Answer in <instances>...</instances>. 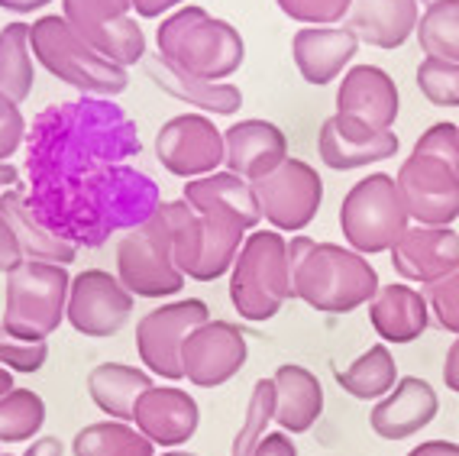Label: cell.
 Wrapping results in <instances>:
<instances>
[{
  "label": "cell",
  "mask_w": 459,
  "mask_h": 456,
  "mask_svg": "<svg viewBox=\"0 0 459 456\" xmlns=\"http://www.w3.org/2000/svg\"><path fill=\"white\" fill-rule=\"evenodd\" d=\"M0 456H10V453H0Z\"/></svg>",
  "instance_id": "cell-57"
},
{
  "label": "cell",
  "mask_w": 459,
  "mask_h": 456,
  "mask_svg": "<svg viewBox=\"0 0 459 456\" xmlns=\"http://www.w3.org/2000/svg\"><path fill=\"white\" fill-rule=\"evenodd\" d=\"M185 201L195 207L197 214L217 211L237 217L243 227L253 233L263 224V211H259V197H255L253 181L239 179L233 171H213V175H201L185 185Z\"/></svg>",
  "instance_id": "cell-27"
},
{
  "label": "cell",
  "mask_w": 459,
  "mask_h": 456,
  "mask_svg": "<svg viewBox=\"0 0 459 456\" xmlns=\"http://www.w3.org/2000/svg\"><path fill=\"white\" fill-rule=\"evenodd\" d=\"M418 0H353L346 30L376 49H398L418 30Z\"/></svg>",
  "instance_id": "cell-26"
},
{
  "label": "cell",
  "mask_w": 459,
  "mask_h": 456,
  "mask_svg": "<svg viewBox=\"0 0 459 456\" xmlns=\"http://www.w3.org/2000/svg\"><path fill=\"white\" fill-rule=\"evenodd\" d=\"M201 217H204V250H201V259H197V266L191 269L188 278H195V282H217V278H223L233 269V262H237L249 230L237 217H230V214L204 211Z\"/></svg>",
  "instance_id": "cell-32"
},
{
  "label": "cell",
  "mask_w": 459,
  "mask_h": 456,
  "mask_svg": "<svg viewBox=\"0 0 459 456\" xmlns=\"http://www.w3.org/2000/svg\"><path fill=\"white\" fill-rule=\"evenodd\" d=\"M49 359V346L46 343H26L10 337L4 327H0V366L10 369V373H39Z\"/></svg>",
  "instance_id": "cell-42"
},
{
  "label": "cell",
  "mask_w": 459,
  "mask_h": 456,
  "mask_svg": "<svg viewBox=\"0 0 459 456\" xmlns=\"http://www.w3.org/2000/svg\"><path fill=\"white\" fill-rule=\"evenodd\" d=\"M159 204L156 181L126 165H104L74 179L33 185L30 195L36 217L74 246H98L117 230L140 227Z\"/></svg>",
  "instance_id": "cell-1"
},
{
  "label": "cell",
  "mask_w": 459,
  "mask_h": 456,
  "mask_svg": "<svg viewBox=\"0 0 459 456\" xmlns=\"http://www.w3.org/2000/svg\"><path fill=\"white\" fill-rule=\"evenodd\" d=\"M411 153L434 155V159L446 162L459 175V127L450 120H440V123H434V127H427Z\"/></svg>",
  "instance_id": "cell-43"
},
{
  "label": "cell",
  "mask_w": 459,
  "mask_h": 456,
  "mask_svg": "<svg viewBox=\"0 0 459 456\" xmlns=\"http://www.w3.org/2000/svg\"><path fill=\"white\" fill-rule=\"evenodd\" d=\"M52 0H0V7L4 10H10V13H36V10H42V7H49Z\"/></svg>",
  "instance_id": "cell-51"
},
{
  "label": "cell",
  "mask_w": 459,
  "mask_h": 456,
  "mask_svg": "<svg viewBox=\"0 0 459 456\" xmlns=\"http://www.w3.org/2000/svg\"><path fill=\"white\" fill-rule=\"evenodd\" d=\"M359 52V39L346 26H301L291 39V56L307 84H330Z\"/></svg>",
  "instance_id": "cell-23"
},
{
  "label": "cell",
  "mask_w": 459,
  "mask_h": 456,
  "mask_svg": "<svg viewBox=\"0 0 459 456\" xmlns=\"http://www.w3.org/2000/svg\"><path fill=\"white\" fill-rule=\"evenodd\" d=\"M211 320V308L201 298H181L172 304H159L149 314H143L136 324V353L143 366L165 382H181V346L195 327Z\"/></svg>",
  "instance_id": "cell-9"
},
{
  "label": "cell",
  "mask_w": 459,
  "mask_h": 456,
  "mask_svg": "<svg viewBox=\"0 0 459 456\" xmlns=\"http://www.w3.org/2000/svg\"><path fill=\"white\" fill-rule=\"evenodd\" d=\"M437 415H440V399L434 385L420 375H404L385 399L376 401L369 411V427L382 440H408L424 431L427 424H434Z\"/></svg>",
  "instance_id": "cell-20"
},
{
  "label": "cell",
  "mask_w": 459,
  "mask_h": 456,
  "mask_svg": "<svg viewBox=\"0 0 459 456\" xmlns=\"http://www.w3.org/2000/svg\"><path fill=\"white\" fill-rule=\"evenodd\" d=\"M62 10L68 26L104 58L124 68L146 58V36L120 0H62Z\"/></svg>",
  "instance_id": "cell-11"
},
{
  "label": "cell",
  "mask_w": 459,
  "mask_h": 456,
  "mask_svg": "<svg viewBox=\"0 0 459 456\" xmlns=\"http://www.w3.org/2000/svg\"><path fill=\"white\" fill-rule=\"evenodd\" d=\"M136 431L146 434L156 447L178 450L188 443L201 427V408L188 391L178 385H152V389L136 401L133 411Z\"/></svg>",
  "instance_id": "cell-18"
},
{
  "label": "cell",
  "mask_w": 459,
  "mask_h": 456,
  "mask_svg": "<svg viewBox=\"0 0 459 456\" xmlns=\"http://www.w3.org/2000/svg\"><path fill=\"white\" fill-rule=\"evenodd\" d=\"M23 262V250H20V240L10 227L7 214L0 207V272H13Z\"/></svg>",
  "instance_id": "cell-45"
},
{
  "label": "cell",
  "mask_w": 459,
  "mask_h": 456,
  "mask_svg": "<svg viewBox=\"0 0 459 456\" xmlns=\"http://www.w3.org/2000/svg\"><path fill=\"white\" fill-rule=\"evenodd\" d=\"M162 456H197V453H188V450H165Z\"/></svg>",
  "instance_id": "cell-54"
},
{
  "label": "cell",
  "mask_w": 459,
  "mask_h": 456,
  "mask_svg": "<svg viewBox=\"0 0 459 456\" xmlns=\"http://www.w3.org/2000/svg\"><path fill=\"white\" fill-rule=\"evenodd\" d=\"M288 159V136L279 123L269 120H239L230 123L223 133V162L233 175L247 181H259L279 169Z\"/></svg>",
  "instance_id": "cell-22"
},
{
  "label": "cell",
  "mask_w": 459,
  "mask_h": 456,
  "mask_svg": "<svg viewBox=\"0 0 459 456\" xmlns=\"http://www.w3.org/2000/svg\"><path fill=\"white\" fill-rule=\"evenodd\" d=\"M74 456H156V443L126 421H94L74 434Z\"/></svg>",
  "instance_id": "cell-34"
},
{
  "label": "cell",
  "mask_w": 459,
  "mask_h": 456,
  "mask_svg": "<svg viewBox=\"0 0 459 456\" xmlns=\"http://www.w3.org/2000/svg\"><path fill=\"white\" fill-rule=\"evenodd\" d=\"M275 421V382L272 379H259L249 395L247 417L239 424L237 437H233V450L230 456H253L259 440L265 437V427Z\"/></svg>",
  "instance_id": "cell-38"
},
{
  "label": "cell",
  "mask_w": 459,
  "mask_h": 456,
  "mask_svg": "<svg viewBox=\"0 0 459 456\" xmlns=\"http://www.w3.org/2000/svg\"><path fill=\"white\" fill-rule=\"evenodd\" d=\"M0 207H4L10 227L17 233L23 259L52 262V266H72L74 256H78V246L56 237V233L36 217L33 207H30V195H26L23 188H7V191L0 195Z\"/></svg>",
  "instance_id": "cell-29"
},
{
  "label": "cell",
  "mask_w": 459,
  "mask_h": 456,
  "mask_svg": "<svg viewBox=\"0 0 459 456\" xmlns=\"http://www.w3.org/2000/svg\"><path fill=\"white\" fill-rule=\"evenodd\" d=\"M398 107V84L378 66H353L336 91V114L366 123L369 130H392Z\"/></svg>",
  "instance_id": "cell-19"
},
{
  "label": "cell",
  "mask_w": 459,
  "mask_h": 456,
  "mask_svg": "<svg viewBox=\"0 0 459 456\" xmlns=\"http://www.w3.org/2000/svg\"><path fill=\"white\" fill-rule=\"evenodd\" d=\"M26 143V120L20 104L7 94H0V162H10Z\"/></svg>",
  "instance_id": "cell-44"
},
{
  "label": "cell",
  "mask_w": 459,
  "mask_h": 456,
  "mask_svg": "<svg viewBox=\"0 0 459 456\" xmlns=\"http://www.w3.org/2000/svg\"><path fill=\"white\" fill-rule=\"evenodd\" d=\"M398 136L394 130H369L366 123L350 117H327L317 133L320 162L333 171H353L362 165H376L398 155Z\"/></svg>",
  "instance_id": "cell-17"
},
{
  "label": "cell",
  "mask_w": 459,
  "mask_h": 456,
  "mask_svg": "<svg viewBox=\"0 0 459 456\" xmlns=\"http://www.w3.org/2000/svg\"><path fill=\"white\" fill-rule=\"evenodd\" d=\"M46 427V401L33 389L0 395V443H26Z\"/></svg>",
  "instance_id": "cell-37"
},
{
  "label": "cell",
  "mask_w": 459,
  "mask_h": 456,
  "mask_svg": "<svg viewBox=\"0 0 459 456\" xmlns=\"http://www.w3.org/2000/svg\"><path fill=\"white\" fill-rule=\"evenodd\" d=\"M146 227L156 233V240L165 246V253L172 256L175 266L185 276H191V269L201 259V250H204V217L181 197V201L159 204L152 217L146 220Z\"/></svg>",
  "instance_id": "cell-30"
},
{
  "label": "cell",
  "mask_w": 459,
  "mask_h": 456,
  "mask_svg": "<svg viewBox=\"0 0 459 456\" xmlns=\"http://www.w3.org/2000/svg\"><path fill=\"white\" fill-rule=\"evenodd\" d=\"M253 456H298V447H295V440H291V434L275 431L259 440V447H255Z\"/></svg>",
  "instance_id": "cell-46"
},
{
  "label": "cell",
  "mask_w": 459,
  "mask_h": 456,
  "mask_svg": "<svg viewBox=\"0 0 459 456\" xmlns=\"http://www.w3.org/2000/svg\"><path fill=\"white\" fill-rule=\"evenodd\" d=\"M152 389L149 369L126 366V363H100L88 373V395L110 421L133 424L136 401Z\"/></svg>",
  "instance_id": "cell-31"
},
{
  "label": "cell",
  "mask_w": 459,
  "mask_h": 456,
  "mask_svg": "<svg viewBox=\"0 0 459 456\" xmlns=\"http://www.w3.org/2000/svg\"><path fill=\"white\" fill-rule=\"evenodd\" d=\"M369 324L382 343H414L430 327V304L424 292L392 282L369 302Z\"/></svg>",
  "instance_id": "cell-25"
},
{
  "label": "cell",
  "mask_w": 459,
  "mask_h": 456,
  "mask_svg": "<svg viewBox=\"0 0 459 456\" xmlns=\"http://www.w3.org/2000/svg\"><path fill=\"white\" fill-rule=\"evenodd\" d=\"M30 153L26 171L33 185L74 179L91 169L120 165L140 153V136L130 117L104 98H84L74 104H58L36 117L26 133Z\"/></svg>",
  "instance_id": "cell-2"
},
{
  "label": "cell",
  "mask_w": 459,
  "mask_h": 456,
  "mask_svg": "<svg viewBox=\"0 0 459 456\" xmlns=\"http://www.w3.org/2000/svg\"><path fill=\"white\" fill-rule=\"evenodd\" d=\"M418 42L424 58L459 62V0H437L418 20Z\"/></svg>",
  "instance_id": "cell-36"
},
{
  "label": "cell",
  "mask_w": 459,
  "mask_h": 456,
  "mask_svg": "<svg viewBox=\"0 0 459 456\" xmlns=\"http://www.w3.org/2000/svg\"><path fill=\"white\" fill-rule=\"evenodd\" d=\"M72 276L65 266L23 259L7 272V304L0 327L26 343H46L65 320Z\"/></svg>",
  "instance_id": "cell-7"
},
{
  "label": "cell",
  "mask_w": 459,
  "mask_h": 456,
  "mask_svg": "<svg viewBox=\"0 0 459 456\" xmlns=\"http://www.w3.org/2000/svg\"><path fill=\"white\" fill-rule=\"evenodd\" d=\"M408 456H459V443H453V440H427V443H418Z\"/></svg>",
  "instance_id": "cell-49"
},
{
  "label": "cell",
  "mask_w": 459,
  "mask_h": 456,
  "mask_svg": "<svg viewBox=\"0 0 459 456\" xmlns=\"http://www.w3.org/2000/svg\"><path fill=\"white\" fill-rule=\"evenodd\" d=\"M333 379L356 401H378L398 385V363L385 343H376L350 366H333Z\"/></svg>",
  "instance_id": "cell-33"
},
{
  "label": "cell",
  "mask_w": 459,
  "mask_h": 456,
  "mask_svg": "<svg viewBox=\"0 0 459 456\" xmlns=\"http://www.w3.org/2000/svg\"><path fill=\"white\" fill-rule=\"evenodd\" d=\"M30 46H33L36 62L46 72L56 75L58 82L72 84L82 94L114 98L130 84V75L124 66H117V62L91 49L88 42L68 26V20L58 13H46L30 26Z\"/></svg>",
  "instance_id": "cell-6"
},
{
  "label": "cell",
  "mask_w": 459,
  "mask_h": 456,
  "mask_svg": "<svg viewBox=\"0 0 459 456\" xmlns=\"http://www.w3.org/2000/svg\"><path fill=\"white\" fill-rule=\"evenodd\" d=\"M424 298L430 304V314H434L437 324L446 334L459 337V269L434 282V285H424Z\"/></svg>",
  "instance_id": "cell-41"
},
{
  "label": "cell",
  "mask_w": 459,
  "mask_h": 456,
  "mask_svg": "<svg viewBox=\"0 0 459 456\" xmlns=\"http://www.w3.org/2000/svg\"><path fill=\"white\" fill-rule=\"evenodd\" d=\"M117 278L133 298H175L188 282L146 224L126 230L117 246Z\"/></svg>",
  "instance_id": "cell-16"
},
{
  "label": "cell",
  "mask_w": 459,
  "mask_h": 456,
  "mask_svg": "<svg viewBox=\"0 0 459 456\" xmlns=\"http://www.w3.org/2000/svg\"><path fill=\"white\" fill-rule=\"evenodd\" d=\"M275 382V424L285 434L311 431L324 415V385L311 369L285 363L272 375Z\"/></svg>",
  "instance_id": "cell-28"
},
{
  "label": "cell",
  "mask_w": 459,
  "mask_h": 456,
  "mask_svg": "<svg viewBox=\"0 0 459 456\" xmlns=\"http://www.w3.org/2000/svg\"><path fill=\"white\" fill-rule=\"evenodd\" d=\"M156 159L175 179H201L223 165V133L204 114H175L156 133Z\"/></svg>",
  "instance_id": "cell-14"
},
{
  "label": "cell",
  "mask_w": 459,
  "mask_h": 456,
  "mask_svg": "<svg viewBox=\"0 0 459 456\" xmlns=\"http://www.w3.org/2000/svg\"><path fill=\"white\" fill-rule=\"evenodd\" d=\"M291 298L295 288H291L288 240L279 230H253L230 269V304L243 320L265 324Z\"/></svg>",
  "instance_id": "cell-5"
},
{
  "label": "cell",
  "mask_w": 459,
  "mask_h": 456,
  "mask_svg": "<svg viewBox=\"0 0 459 456\" xmlns=\"http://www.w3.org/2000/svg\"><path fill=\"white\" fill-rule=\"evenodd\" d=\"M392 269L408 282L434 285L459 269V233L453 227H411L394 243Z\"/></svg>",
  "instance_id": "cell-21"
},
{
  "label": "cell",
  "mask_w": 459,
  "mask_h": 456,
  "mask_svg": "<svg viewBox=\"0 0 459 456\" xmlns=\"http://www.w3.org/2000/svg\"><path fill=\"white\" fill-rule=\"evenodd\" d=\"M133 308H136V298L126 292L120 278L104 269H84L72 278L65 320L74 334L107 340L124 330Z\"/></svg>",
  "instance_id": "cell-12"
},
{
  "label": "cell",
  "mask_w": 459,
  "mask_h": 456,
  "mask_svg": "<svg viewBox=\"0 0 459 456\" xmlns=\"http://www.w3.org/2000/svg\"><path fill=\"white\" fill-rule=\"evenodd\" d=\"M20 181V169L10 162H0V188H13Z\"/></svg>",
  "instance_id": "cell-52"
},
{
  "label": "cell",
  "mask_w": 459,
  "mask_h": 456,
  "mask_svg": "<svg viewBox=\"0 0 459 456\" xmlns=\"http://www.w3.org/2000/svg\"><path fill=\"white\" fill-rule=\"evenodd\" d=\"M443 382L453 395H459V337L450 343V350H446V359H443Z\"/></svg>",
  "instance_id": "cell-48"
},
{
  "label": "cell",
  "mask_w": 459,
  "mask_h": 456,
  "mask_svg": "<svg viewBox=\"0 0 459 456\" xmlns=\"http://www.w3.org/2000/svg\"><path fill=\"white\" fill-rule=\"evenodd\" d=\"M65 453V443L58 437H36L30 447H26L23 456H62Z\"/></svg>",
  "instance_id": "cell-50"
},
{
  "label": "cell",
  "mask_w": 459,
  "mask_h": 456,
  "mask_svg": "<svg viewBox=\"0 0 459 456\" xmlns=\"http://www.w3.org/2000/svg\"><path fill=\"white\" fill-rule=\"evenodd\" d=\"M13 389H17V385H13V373L0 366V395H7V391H13Z\"/></svg>",
  "instance_id": "cell-53"
},
{
  "label": "cell",
  "mask_w": 459,
  "mask_h": 456,
  "mask_svg": "<svg viewBox=\"0 0 459 456\" xmlns=\"http://www.w3.org/2000/svg\"><path fill=\"white\" fill-rule=\"evenodd\" d=\"M156 46L162 58L204 82H227L247 58L243 36L227 20L211 17L204 7L172 10L159 23Z\"/></svg>",
  "instance_id": "cell-3"
},
{
  "label": "cell",
  "mask_w": 459,
  "mask_h": 456,
  "mask_svg": "<svg viewBox=\"0 0 459 456\" xmlns=\"http://www.w3.org/2000/svg\"><path fill=\"white\" fill-rule=\"evenodd\" d=\"M143 68H146V78L159 84V88L175 101H185V104L197 107V114H221L230 117L243 107V91L230 82H204V78H195V75L181 72L178 66H172L169 58H162L159 52L143 58Z\"/></svg>",
  "instance_id": "cell-24"
},
{
  "label": "cell",
  "mask_w": 459,
  "mask_h": 456,
  "mask_svg": "<svg viewBox=\"0 0 459 456\" xmlns=\"http://www.w3.org/2000/svg\"><path fill=\"white\" fill-rule=\"evenodd\" d=\"M288 20H298L304 26H336L350 17L353 0H275Z\"/></svg>",
  "instance_id": "cell-40"
},
{
  "label": "cell",
  "mask_w": 459,
  "mask_h": 456,
  "mask_svg": "<svg viewBox=\"0 0 459 456\" xmlns=\"http://www.w3.org/2000/svg\"><path fill=\"white\" fill-rule=\"evenodd\" d=\"M178 4H185V0H130V7L140 13V17L146 20H156L162 17V13H169V10H175Z\"/></svg>",
  "instance_id": "cell-47"
},
{
  "label": "cell",
  "mask_w": 459,
  "mask_h": 456,
  "mask_svg": "<svg viewBox=\"0 0 459 456\" xmlns=\"http://www.w3.org/2000/svg\"><path fill=\"white\" fill-rule=\"evenodd\" d=\"M249 343L243 327L230 320H207L195 327L181 346V366H185V382L197 389H217L227 385L239 369L247 366Z\"/></svg>",
  "instance_id": "cell-15"
},
{
  "label": "cell",
  "mask_w": 459,
  "mask_h": 456,
  "mask_svg": "<svg viewBox=\"0 0 459 456\" xmlns=\"http://www.w3.org/2000/svg\"><path fill=\"white\" fill-rule=\"evenodd\" d=\"M418 88L430 104L459 107V62L424 58L418 66Z\"/></svg>",
  "instance_id": "cell-39"
},
{
  "label": "cell",
  "mask_w": 459,
  "mask_h": 456,
  "mask_svg": "<svg viewBox=\"0 0 459 456\" xmlns=\"http://www.w3.org/2000/svg\"><path fill=\"white\" fill-rule=\"evenodd\" d=\"M295 298L320 314H350L369 304L382 282L372 262L340 243H314L311 253L291 269Z\"/></svg>",
  "instance_id": "cell-4"
},
{
  "label": "cell",
  "mask_w": 459,
  "mask_h": 456,
  "mask_svg": "<svg viewBox=\"0 0 459 456\" xmlns=\"http://www.w3.org/2000/svg\"><path fill=\"white\" fill-rule=\"evenodd\" d=\"M424 4H427V7H430V4H437V0H424Z\"/></svg>",
  "instance_id": "cell-56"
},
{
  "label": "cell",
  "mask_w": 459,
  "mask_h": 456,
  "mask_svg": "<svg viewBox=\"0 0 459 456\" xmlns=\"http://www.w3.org/2000/svg\"><path fill=\"white\" fill-rule=\"evenodd\" d=\"M120 4H124V7H126V10H130V0H120Z\"/></svg>",
  "instance_id": "cell-55"
},
{
  "label": "cell",
  "mask_w": 459,
  "mask_h": 456,
  "mask_svg": "<svg viewBox=\"0 0 459 456\" xmlns=\"http://www.w3.org/2000/svg\"><path fill=\"white\" fill-rule=\"evenodd\" d=\"M33 46H30V26L13 20L0 30V94L23 104L33 91Z\"/></svg>",
  "instance_id": "cell-35"
},
{
  "label": "cell",
  "mask_w": 459,
  "mask_h": 456,
  "mask_svg": "<svg viewBox=\"0 0 459 456\" xmlns=\"http://www.w3.org/2000/svg\"><path fill=\"white\" fill-rule=\"evenodd\" d=\"M253 188L263 220L279 233H301L317 217L320 201H324V181L317 169L295 155H288L272 175L253 181Z\"/></svg>",
  "instance_id": "cell-10"
},
{
  "label": "cell",
  "mask_w": 459,
  "mask_h": 456,
  "mask_svg": "<svg viewBox=\"0 0 459 456\" xmlns=\"http://www.w3.org/2000/svg\"><path fill=\"white\" fill-rule=\"evenodd\" d=\"M394 181L411 220H418L420 227H450L459 220V175L446 162L411 153Z\"/></svg>",
  "instance_id": "cell-13"
},
{
  "label": "cell",
  "mask_w": 459,
  "mask_h": 456,
  "mask_svg": "<svg viewBox=\"0 0 459 456\" xmlns=\"http://www.w3.org/2000/svg\"><path fill=\"white\" fill-rule=\"evenodd\" d=\"M408 220L411 214L394 175H366L346 191L340 204V230L346 246L362 256L392 253L394 243L411 230Z\"/></svg>",
  "instance_id": "cell-8"
}]
</instances>
